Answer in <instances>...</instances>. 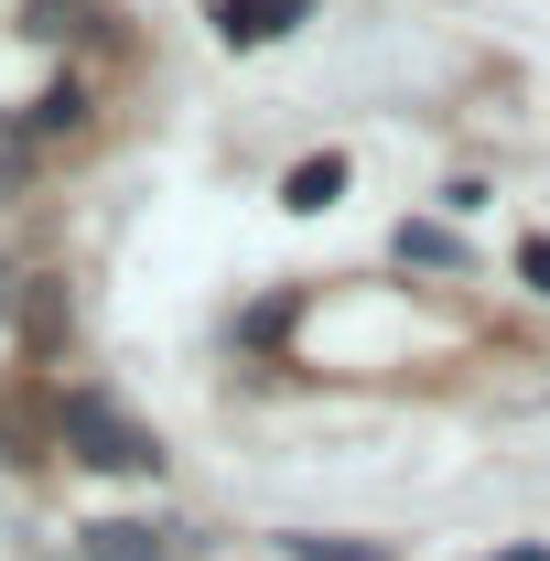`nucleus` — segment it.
<instances>
[{
  "mask_svg": "<svg viewBox=\"0 0 550 561\" xmlns=\"http://www.w3.org/2000/svg\"><path fill=\"white\" fill-rule=\"evenodd\" d=\"M87 561H173V551H162V529H140V518H98V529H87Z\"/></svg>",
  "mask_w": 550,
  "mask_h": 561,
  "instance_id": "nucleus-5",
  "label": "nucleus"
},
{
  "mask_svg": "<svg viewBox=\"0 0 550 561\" xmlns=\"http://www.w3.org/2000/svg\"><path fill=\"white\" fill-rule=\"evenodd\" d=\"M518 280H529V291L550 302V238H518Z\"/></svg>",
  "mask_w": 550,
  "mask_h": 561,
  "instance_id": "nucleus-8",
  "label": "nucleus"
},
{
  "mask_svg": "<svg viewBox=\"0 0 550 561\" xmlns=\"http://www.w3.org/2000/svg\"><path fill=\"white\" fill-rule=\"evenodd\" d=\"M76 119H87V87H44L33 98V130H76Z\"/></svg>",
  "mask_w": 550,
  "mask_h": 561,
  "instance_id": "nucleus-7",
  "label": "nucleus"
},
{
  "mask_svg": "<svg viewBox=\"0 0 550 561\" xmlns=\"http://www.w3.org/2000/svg\"><path fill=\"white\" fill-rule=\"evenodd\" d=\"M345 195V151H313V162H291V184H280V206L291 216H324Z\"/></svg>",
  "mask_w": 550,
  "mask_h": 561,
  "instance_id": "nucleus-3",
  "label": "nucleus"
},
{
  "mask_svg": "<svg viewBox=\"0 0 550 561\" xmlns=\"http://www.w3.org/2000/svg\"><path fill=\"white\" fill-rule=\"evenodd\" d=\"M411 271H465V238L454 227H432V216H400V238H389Z\"/></svg>",
  "mask_w": 550,
  "mask_h": 561,
  "instance_id": "nucleus-4",
  "label": "nucleus"
},
{
  "mask_svg": "<svg viewBox=\"0 0 550 561\" xmlns=\"http://www.w3.org/2000/svg\"><path fill=\"white\" fill-rule=\"evenodd\" d=\"M66 454L98 465V476H151V465H162V443H151L119 400H98V389H66Z\"/></svg>",
  "mask_w": 550,
  "mask_h": 561,
  "instance_id": "nucleus-1",
  "label": "nucleus"
},
{
  "mask_svg": "<svg viewBox=\"0 0 550 561\" xmlns=\"http://www.w3.org/2000/svg\"><path fill=\"white\" fill-rule=\"evenodd\" d=\"M0 324H11V271H0Z\"/></svg>",
  "mask_w": 550,
  "mask_h": 561,
  "instance_id": "nucleus-10",
  "label": "nucleus"
},
{
  "mask_svg": "<svg viewBox=\"0 0 550 561\" xmlns=\"http://www.w3.org/2000/svg\"><path fill=\"white\" fill-rule=\"evenodd\" d=\"M55 11H66V0H33V22H44V33H55Z\"/></svg>",
  "mask_w": 550,
  "mask_h": 561,
  "instance_id": "nucleus-9",
  "label": "nucleus"
},
{
  "mask_svg": "<svg viewBox=\"0 0 550 561\" xmlns=\"http://www.w3.org/2000/svg\"><path fill=\"white\" fill-rule=\"evenodd\" d=\"M291 22H313V0H216V33L227 44H280Z\"/></svg>",
  "mask_w": 550,
  "mask_h": 561,
  "instance_id": "nucleus-2",
  "label": "nucleus"
},
{
  "mask_svg": "<svg viewBox=\"0 0 550 561\" xmlns=\"http://www.w3.org/2000/svg\"><path fill=\"white\" fill-rule=\"evenodd\" d=\"M496 561H540V551H496Z\"/></svg>",
  "mask_w": 550,
  "mask_h": 561,
  "instance_id": "nucleus-11",
  "label": "nucleus"
},
{
  "mask_svg": "<svg viewBox=\"0 0 550 561\" xmlns=\"http://www.w3.org/2000/svg\"><path fill=\"white\" fill-rule=\"evenodd\" d=\"M291 561H400L389 540H291Z\"/></svg>",
  "mask_w": 550,
  "mask_h": 561,
  "instance_id": "nucleus-6",
  "label": "nucleus"
}]
</instances>
